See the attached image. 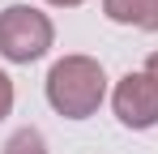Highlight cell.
Returning a JSON list of instances; mask_svg holds the SVG:
<instances>
[{"instance_id": "1", "label": "cell", "mask_w": 158, "mask_h": 154, "mask_svg": "<svg viewBox=\"0 0 158 154\" xmlns=\"http://www.w3.org/2000/svg\"><path fill=\"white\" fill-rule=\"evenodd\" d=\"M103 94H107V73H103V64L90 60V56H64L47 73V103L64 120L94 116Z\"/></svg>"}, {"instance_id": "2", "label": "cell", "mask_w": 158, "mask_h": 154, "mask_svg": "<svg viewBox=\"0 0 158 154\" xmlns=\"http://www.w3.org/2000/svg\"><path fill=\"white\" fill-rule=\"evenodd\" d=\"M56 30L47 22V13L30 9V4H9L0 13V56L13 64H30L52 47Z\"/></svg>"}, {"instance_id": "3", "label": "cell", "mask_w": 158, "mask_h": 154, "mask_svg": "<svg viewBox=\"0 0 158 154\" xmlns=\"http://www.w3.org/2000/svg\"><path fill=\"white\" fill-rule=\"evenodd\" d=\"M111 103H115L120 124H128V128L158 124V81L150 73H124L115 94H111Z\"/></svg>"}, {"instance_id": "4", "label": "cell", "mask_w": 158, "mask_h": 154, "mask_svg": "<svg viewBox=\"0 0 158 154\" xmlns=\"http://www.w3.org/2000/svg\"><path fill=\"white\" fill-rule=\"evenodd\" d=\"M103 13L120 26L158 30V0H103Z\"/></svg>"}, {"instance_id": "5", "label": "cell", "mask_w": 158, "mask_h": 154, "mask_svg": "<svg viewBox=\"0 0 158 154\" xmlns=\"http://www.w3.org/2000/svg\"><path fill=\"white\" fill-rule=\"evenodd\" d=\"M4 154H47L43 133H39V128H17V133L4 141Z\"/></svg>"}, {"instance_id": "6", "label": "cell", "mask_w": 158, "mask_h": 154, "mask_svg": "<svg viewBox=\"0 0 158 154\" xmlns=\"http://www.w3.org/2000/svg\"><path fill=\"white\" fill-rule=\"evenodd\" d=\"M13 111V77H4L0 73V120Z\"/></svg>"}, {"instance_id": "7", "label": "cell", "mask_w": 158, "mask_h": 154, "mask_svg": "<svg viewBox=\"0 0 158 154\" xmlns=\"http://www.w3.org/2000/svg\"><path fill=\"white\" fill-rule=\"evenodd\" d=\"M145 73L158 81V51H150V60H145Z\"/></svg>"}, {"instance_id": "8", "label": "cell", "mask_w": 158, "mask_h": 154, "mask_svg": "<svg viewBox=\"0 0 158 154\" xmlns=\"http://www.w3.org/2000/svg\"><path fill=\"white\" fill-rule=\"evenodd\" d=\"M47 4H60V9H73V4H81V0H47Z\"/></svg>"}]
</instances>
